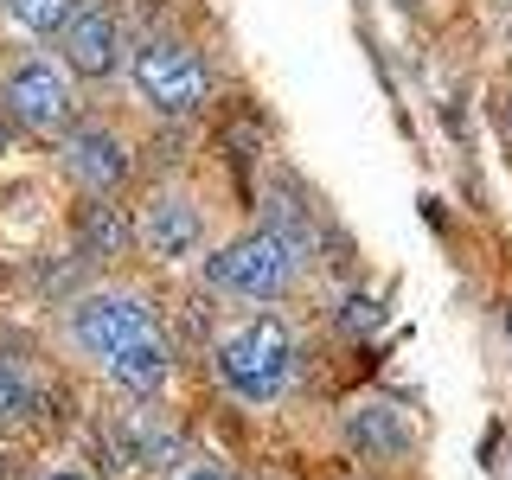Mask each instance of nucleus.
Masks as SVG:
<instances>
[{
    "label": "nucleus",
    "instance_id": "1",
    "mask_svg": "<svg viewBox=\"0 0 512 480\" xmlns=\"http://www.w3.org/2000/svg\"><path fill=\"white\" fill-rule=\"evenodd\" d=\"M314 263V231L301 212H269L263 224L224 237L199 256V282L218 301H282Z\"/></svg>",
    "mask_w": 512,
    "mask_h": 480
},
{
    "label": "nucleus",
    "instance_id": "2",
    "mask_svg": "<svg viewBox=\"0 0 512 480\" xmlns=\"http://www.w3.org/2000/svg\"><path fill=\"white\" fill-rule=\"evenodd\" d=\"M205 359H212L218 391L244 410H276L301 384V340L276 314H244V320H231V327H218V340H212Z\"/></svg>",
    "mask_w": 512,
    "mask_h": 480
},
{
    "label": "nucleus",
    "instance_id": "3",
    "mask_svg": "<svg viewBox=\"0 0 512 480\" xmlns=\"http://www.w3.org/2000/svg\"><path fill=\"white\" fill-rule=\"evenodd\" d=\"M122 71H128V90H135L141 103H148V116H160V122L199 116L218 90L212 58L192 39H180V32H148V39H135Z\"/></svg>",
    "mask_w": 512,
    "mask_h": 480
},
{
    "label": "nucleus",
    "instance_id": "4",
    "mask_svg": "<svg viewBox=\"0 0 512 480\" xmlns=\"http://www.w3.org/2000/svg\"><path fill=\"white\" fill-rule=\"evenodd\" d=\"M160 327V308L154 295H141V288H122V282H96V288H77L71 301H64L58 314V333L64 346L77 352V359H109L116 346L141 340V333Z\"/></svg>",
    "mask_w": 512,
    "mask_h": 480
},
{
    "label": "nucleus",
    "instance_id": "5",
    "mask_svg": "<svg viewBox=\"0 0 512 480\" xmlns=\"http://www.w3.org/2000/svg\"><path fill=\"white\" fill-rule=\"evenodd\" d=\"M0 116L20 128V135L58 141L64 128L77 122V77L45 52L13 58L7 71H0Z\"/></svg>",
    "mask_w": 512,
    "mask_h": 480
},
{
    "label": "nucleus",
    "instance_id": "6",
    "mask_svg": "<svg viewBox=\"0 0 512 480\" xmlns=\"http://www.w3.org/2000/svg\"><path fill=\"white\" fill-rule=\"evenodd\" d=\"M205 199L192 192L186 180H160L141 192V205H135V244L148 263L160 269H180V263H199L205 256Z\"/></svg>",
    "mask_w": 512,
    "mask_h": 480
},
{
    "label": "nucleus",
    "instance_id": "7",
    "mask_svg": "<svg viewBox=\"0 0 512 480\" xmlns=\"http://www.w3.org/2000/svg\"><path fill=\"white\" fill-rule=\"evenodd\" d=\"M58 173L71 180L84 199H116L135 173V148H128L122 128L109 122H71L58 135Z\"/></svg>",
    "mask_w": 512,
    "mask_h": 480
},
{
    "label": "nucleus",
    "instance_id": "8",
    "mask_svg": "<svg viewBox=\"0 0 512 480\" xmlns=\"http://www.w3.org/2000/svg\"><path fill=\"white\" fill-rule=\"evenodd\" d=\"M52 45H58V64L77 84H103V77H116L128 64V32L116 20V7H103V0H77V13L64 20V32Z\"/></svg>",
    "mask_w": 512,
    "mask_h": 480
},
{
    "label": "nucleus",
    "instance_id": "9",
    "mask_svg": "<svg viewBox=\"0 0 512 480\" xmlns=\"http://www.w3.org/2000/svg\"><path fill=\"white\" fill-rule=\"evenodd\" d=\"M96 378H103L122 404H160V397L173 391V378H180V346L167 340V327H154V333H141V340L116 346L109 359H96Z\"/></svg>",
    "mask_w": 512,
    "mask_h": 480
},
{
    "label": "nucleus",
    "instance_id": "10",
    "mask_svg": "<svg viewBox=\"0 0 512 480\" xmlns=\"http://www.w3.org/2000/svg\"><path fill=\"white\" fill-rule=\"evenodd\" d=\"M340 442L359 461L397 468V461L416 455V416L397 404V397H352L346 416H340Z\"/></svg>",
    "mask_w": 512,
    "mask_h": 480
},
{
    "label": "nucleus",
    "instance_id": "11",
    "mask_svg": "<svg viewBox=\"0 0 512 480\" xmlns=\"http://www.w3.org/2000/svg\"><path fill=\"white\" fill-rule=\"evenodd\" d=\"M109 448H116L122 468H148V474H173L186 455L180 423H167L154 404H122L109 416Z\"/></svg>",
    "mask_w": 512,
    "mask_h": 480
},
{
    "label": "nucleus",
    "instance_id": "12",
    "mask_svg": "<svg viewBox=\"0 0 512 480\" xmlns=\"http://www.w3.org/2000/svg\"><path fill=\"white\" fill-rule=\"evenodd\" d=\"M135 250V212H122L116 199H84L77 212V263H122Z\"/></svg>",
    "mask_w": 512,
    "mask_h": 480
},
{
    "label": "nucleus",
    "instance_id": "13",
    "mask_svg": "<svg viewBox=\"0 0 512 480\" xmlns=\"http://www.w3.org/2000/svg\"><path fill=\"white\" fill-rule=\"evenodd\" d=\"M45 416V384L32 372L26 359H13V352H0V436H20Z\"/></svg>",
    "mask_w": 512,
    "mask_h": 480
},
{
    "label": "nucleus",
    "instance_id": "14",
    "mask_svg": "<svg viewBox=\"0 0 512 480\" xmlns=\"http://www.w3.org/2000/svg\"><path fill=\"white\" fill-rule=\"evenodd\" d=\"M71 13H77V0H0V20L20 32V39H32V45L58 39Z\"/></svg>",
    "mask_w": 512,
    "mask_h": 480
},
{
    "label": "nucleus",
    "instance_id": "15",
    "mask_svg": "<svg viewBox=\"0 0 512 480\" xmlns=\"http://www.w3.org/2000/svg\"><path fill=\"white\" fill-rule=\"evenodd\" d=\"M346 327H378V301L372 295H346Z\"/></svg>",
    "mask_w": 512,
    "mask_h": 480
},
{
    "label": "nucleus",
    "instance_id": "16",
    "mask_svg": "<svg viewBox=\"0 0 512 480\" xmlns=\"http://www.w3.org/2000/svg\"><path fill=\"white\" fill-rule=\"evenodd\" d=\"M167 480H231V468H218V461H180Z\"/></svg>",
    "mask_w": 512,
    "mask_h": 480
},
{
    "label": "nucleus",
    "instance_id": "17",
    "mask_svg": "<svg viewBox=\"0 0 512 480\" xmlns=\"http://www.w3.org/2000/svg\"><path fill=\"white\" fill-rule=\"evenodd\" d=\"M32 480H96V474L84 468V461H45V468L32 474Z\"/></svg>",
    "mask_w": 512,
    "mask_h": 480
},
{
    "label": "nucleus",
    "instance_id": "18",
    "mask_svg": "<svg viewBox=\"0 0 512 480\" xmlns=\"http://www.w3.org/2000/svg\"><path fill=\"white\" fill-rule=\"evenodd\" d=\"M7 141H13V122H7V116H0V154H7Z\"/></svg>",
    "mask_w": 512,
    "mask_h": 480
},
{
    "label": "nucleus",
    "instance_id": "19",
    "mask_svg": "<svg viewBox=\"0 0 512 480\" xmlns=\"http://www.w3.org/2000/svg\"><path fill=\"white\" fill-rule=\"evenodd\" d=\"M500 122H506V128H512V96H506V103H500Z\"/></svg>",
    "mask_w": 512,
    "mask_h": 480
},
{
    "label": "nucleus",
    "instance_id": "20",
    "mask_svg": "<svg viewBox=\"0 0 512 480\" xmlns=\"http://www.w3.org/2000/svg\"><path fill=\"white\" fill-rule=\"evenodd\" d=\"M506 480H512V461H506Z\"/></svg>",
    "mask_w": 512,
    "mask_h": 480
}]
</instances>
